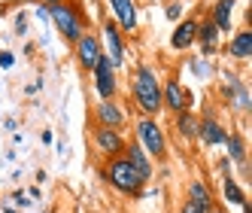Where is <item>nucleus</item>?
Listing matches in <instances>:
<instances>
[{"label": "nucleus", "mask_w": 252, "mask_h": 213, "mask_svg": "<svg viewBox=\"0 0 252 213\" xmlns=\"http://www.w3.org/2000/svg\"><path fill=\"white\" fill-rule=\"evenodd\" d=\"M100 55H103V43H100L97 34H92V31H85L82 37L73 43V58H76V64L82 70H88V73L94 70V64H97Z\"/></svg>", "instance_id": "nucleus-5"}, {"label": "nucleus", "mask_w": 252, "mask_h": 213, "mask_svg": "<svg viewBox=\"0 0 252 213\" xmlns=\"http://www.w3.org/2000/svg\"><path fill=\"white\" fill-rule=\"evenodd\" d=\"M222 95L231 101V106H234L237 113H246V110H249V85H246V82L234 79L231 85H225V88H222Z\"/></svg>", "instance_id": "nucleus-19"}, {"label": "nucleus", "mask_w": 252, "mask_h": 213, "mask_svg": "<svg viewBox=\"0 0 252 213\" xmlns=\"http://www.w3.org/2000/svg\"><path fill=\"white\" fill-rule=\"evenodd\" d=\"M12 198H15V201H19V207H28V195H25V192H15V195H12Z\"/></svg>", "instance_id": "nucleus-28"}, {"label": "nucleus", "mask_w": 252, "mask_h": 213, "mask_svg": "<svg viewBox=\"0 0 252 213\" xmlns=\"http://www.w3.org/2000/svg\"><path fill=\"white\" fill-rule=\"evenodd\" d=\"M219 37H222V34L216 31V25H213L210 19L197 22V34H194V43L201 46L204 58H210V55H216V52H219Z\"/></svg>", "instance_id": "nucleus-14"}, {"label": "nucleus", "mask_w": 252, "mask_h": 213, "mask_svg": "<svg viewBox=\"0 0 252 213\" xmlns=\"http://www.w3.org/2000/svg\"><path fill=\"white\" fill-rule=\"evenodd\" d=\"M9 67H15V55L9 49H3L0 52V70H9Z\"/></svg>", "instance_id": "nucleus-26"}, {"label": "nucleus", "mask_w": 252, "mask_h": 213, "mask_svg": "<svg viewBox=\"0 0 252 213\" xmlns=\"http://www.w3.org/2000/svg\"><path fill=\"white\" fill-rule=\"evenodd\" d=\"M92 73H94V92H97V98L100 101H113L116 92H119V79H116V67L110 64V58L100 55Z\"/></svg>", "instance_id": "nucleus-7"}, {"label": "nucleus", "mask_w": 252, "mask_h": 213, "mask_svg": "<svg viewBox=\"0 0 252 213\" xmlns=\"http://www.w3.org/2000/svg\"><path fill=\"white\" fill-rule=\"evenodd\" d=\"M189 70L197 76V79H210L213 76V67H210V61L201 55V58H189Z\"/></svg>", "instance_id": "nucleus-23"}, {"label": "nucleus", "mask_w": 252, "mask_h": 213, "mask_svg": "<svg viewBox=\"0 0 252 213\" xmlns=\"http://www.w3.org/2000/svg\"><path fill=\"white\" fill-rule=\"evenodd\" d=\"M100 180L110 183L119 195H128V198H140L143 189H146V183L140 180V174L131 168V162H128L125 155L110 158V165L100 171Z\"/></svg>", "instance_id": "nucleus-2"}, {"label": "nucleus", "mask_w": 252, "mask_h": 213, "mask_svg": "<svg viewBox=\"0 0 252 213\" xmlns=\"http://www.w3.org/2000/svg\"><path fill=\"white\" fill-rule=\"evenodd\" d=\"M134 128H137V140H140V146L146 149V155L158 158V162H164L167 158V137H164V128H161V122L152 119V116H140L134 122Z\"/></svg>", "instance_id": "nucleus-4"}, {"label": "nucleus", "mask_w": 252, "mask_h": 213, "mask_svg": "<svg viewBox=\"0 0 252 213\" xmlns=\"http://www.w3.org/2000/svg\"><path fill=\"white\" fill-rule=\"evenodd\" d=\"M210 213H228V210H225V207H219V204H213V210H210Z\"/></svg>", "instance_id": "nucleus-31"}, {"label": "nucleus", "mask_w": 252, "mask_h": 213, "mask_svg": "<svg viewBox=\"0 0 252 213\" xmlns=\"http://www.w3.org/2000/svg\"><path fill=\"white\" fill-rule=\"evenodd\" d=\"M100 43H106V52H103V55L110 58V64L119 70V67L125 64V40H122V31H119V25H116L113 19L103 22V40H100Z\"/></svg>", "instance_id": "nucleus-10"}, {"label": "nucleus", "mask_w": 252, "mask_h": 213, "mask_svg": "<svg viewBox=\"0 0 252 213\" xmlns=\"http://www.w3.org/2000/svg\"><path fill=\"white\" fill-rule=\"evenodd\" d=\"M25 34H28V12L22 9L15 15V37H25Z\"/></svg>", "instance_id": "nucleus-25"}, {"label": "nucleus", "mask_w": 252, "mask_h": 213, "mask_svg": "<svg viewBox=\"0 0 252 213\" xmlns=\"http://www.w3.org/2000/svg\"><path fill=\"white\" fill-rule=\"evenodd\" d=\"M122 155L128 158V162H131V168L140 174V180L149 186V183H152V177H155V162H152V158L146 155V149H143L140 143H128Z\"/></svg>", "instance_id": "nucleus-12"}, {"label": "nucleus", "mask_w": 252, "mask_h": 213, "mask_svg": "<svg viewBox=\"0 0 252 213\" xmlns=\"http://www.w3.org/2000/svg\"><path fill=\"white\" fill-rule=\"evenodd\" d=\"M131 95L140 106V116H161V79H158V70L146 61H140L131 70Z\"/></svg>", "instance_id": "nucleus-1"}, {"label": "nucleus", "mask_w": 252, "mask_h": 213, "mask_svg": "<svg viewBox=\"0 0 252 213\" xmlns=\"http://www.w3.org/2000/svg\"><path fill=\"white\" fill-rule=\"evenodd\" d=\"M194 34H197V19H179L173 34H170V46L176 52H186L194 46Z\"/></svg>", "instance_id": "nucleus-16"}, {"label": "nucleus", "mask_w": 252, "mask_h": 213, "mask_svg": "<svg viewBox=\"0 0 252 213\" xmlns=\"http://www.w3.org/2000/svg\"><path fill=\"white\" fill-rule=\"evenodd\" d=\"M194 137L201 140L207 149H213V146H225V140H228V128H225L216 116H210V113H207L204 119H197Z\"/></svg>", "instance_id": "nucleus-8"}, {"label": "nucleus", "mask_w": 252, "mask_h": 213, "mask_svg": "<svg viewBox=\"0 0 252 213\" xmlns=\"http://www.w3.org/2000/svg\"><path fill=\"white\" fill-rule=\"evenodd\" d=\"M186 201L197 210V213H210L213 210V192L207 186V180H191L189 192H186Z\"/></svg>", "instance_id": "nucleus-15"}, {"label": "nucleus", "mask_w": 252, "mask_h": 213, "mask_svg": "<svg viewBox=\"0 0 252 213\" xmlns=\"http://www.w3.org/2000/svg\"><path fill=\"white\" fill-rule=\"evenodd\" d=\"M228 55L237 58V61H249V58H252V31H249V28H240V31L231 34Z\"/></svg>", "instance_id": "nucleus-18"}, {"label": "nucleus", "mask_w": 252, "mask_h": 213, "mask_svg": "<svg viewBox=\"0 0 252 213\" xmlns=\"http://www.w3.org/2000/svg\"><path fill=\"white\" fill-rule=\"evenodd\" d=\"M219 171H222V177L231 171V162H228V158H222V162H219Z\"/></svg>", "instance_id": "nucleus-29"}, {"label": "nucleus", "mask_w": 252, "mask_h": 213, "mask_svg": "<svg viewBox=\"0 0 252 213\" xmlns=\"http://www.w3.org/2000/svg\"><path fill=\"white\" fill-rule=\"evenodd\" d=\"M183 12H186V6L179 3V0H170V3H167V9H164V15H167L170 22H179V19H183Z\"/></svg>", "instance_id": "nucleus-24"}, {"label": "nucleus", "mask_w": 252, "mask_h": 213, "mask_svg": "<svg viewBox=\"0 0 252 213\" xmlns=\"http://www.w3.org/2000/svg\"><path fill=\"white\" fill-rule=\"evenodd\" d=\"M110 3V12H113V22L119 25L122 34H134L137 31V6L134 0H106Z\"/></svg>", "instance_id": "nucleus-11"}, {"label": "nucleus", "mask_w": 252, "mask_h": 213, "mask_svg": "<svg viewBox=\"0 0 252 213\" xmlns=\"http://www.w3.org/2000/svg\"><path fill=\"white\" fill-rule=\"evenodd\" d=\"M94 122L97 125H106V128H122L125 125V110L116 101H100L94 106Z\"/></svg>", "instance_id": "nucleus-17"}, {"label": "nucleus", "mask_w": 252, "mask_h": 213, "mask_svg": "<svg viewBox=\"0 0 252 213\" xmlns=\"http://www.w3.org/2000/svg\"><path fill=\"white\" fill-rule=\"evenodd\" d=\"M225 149H228V162H231V165L246 162V140H243V134H240V131H228Z\"/></svg>", "instance_id": "nucleus-20"}, {"label": "nucleus", "mask_w": 252, "mask_h": 213, "mask_svg": "<svg viewBox=\"0 0 252 213\" xmlns=\"http://www.w3.org/2000/svg\"><path fill=\"white\" fill-rule=\"evenodd\" d=\"M46 3H64V0H46Z\"/></svg>", "instance_id": "nucleus-32"}, {"label": "nucleus", "mask_w": 252, "mask_h": 213, "mask_svg": "<svg viewBox=\"0 0 252 213\" xmlns=\"http://www.w3.org/2000/svg\"><path fill=\"white\" fill-rule=\"evenodd\" d=\"M222 195H225V201H228V204H237V207H243V204L249 201V198H246V192H243V186L234 180L231 174L222 177Z\"/></svg>", "instance_id": "nucleus-21"}, {"label": "nucleus", "mask_w": 252, "mask_h": 213, "mask_svg": "<svg viewBox=\"0 0 252 213\" xmlns=\"http://www.w3.org/2000/svg\"><path fill=\"white\" fill-rule=\"evenodd\" d=\"M237 168H240V177H243V180H249V158H246V162H240Z\"/></svg>", "instance_id": "nucleus-27"}, {"label": "nucleus", "mask_w": 252, "mask_h": 213, "mask_svg": "<svg viewBox=\"0 0 252 213\" xmlns=\"http://www.w3.org/2000/svg\"><path fill=\"white\" fill-rule=\"evenodd\" d=\"M92 137H94V146H97V152L100 155H106V158H116V155H122L125 152V137L119 134V128H106V125H94V131H92Z\"/></svg>", "instance_id": "nucleus-9"}, {"label": "nucleus", "mask_w": 252, "mask_h": 213, "mask_svg": "<svg viewBox=\"0 0 252 213\" xmlns=\"http://www.w3.org/2000/svg\"><path fill=\"white\" fill-rule=\"evenodd\" d=\"M234 9H237V0H216L210 9V22L216 25L219 34H231L234 28Z\"/></svg>", "instance_id": "nucleus-13"}, {"label": "nucleus", "mask_w": 252, "mask_h": 213, "mask_svg": "<svg viewBox=\"0 0 252 213\" xmlns=\"http://www.w3.org/2000/svg\"><path fill=\"white\" fill-rule=\"evenodd\" d=\"M46 12H49V22L58 28V34L73 46L82 34L88 31V19L82 15V9L76 3H46Z\"/></svg>", "instance_id": "nucleus-3"}, {"label": "nucleus", "mask_w": 252, "mask_h": 213, "mask_svg": "<svg viewBox=\"0 0 252 213\" xmlns=\"http://www.w3.org/2000/svg\"><path fill=\"white\" fill-rule=\"evenodd\" d=\"M179 213H197V210H194V207H191V204L186 201V204H183V210H179Z\"/></svg>", "instance_id": "nucleus-30"}, {"label": "nucleus", "mask_w": 252, "mask_h": 213, "mask_svg": "<svg viewBox=\"0 0 252 213\" xmlns=\"http://www.w3.org/2000/svg\"><path fill=\"white\" fill-rule=\"evenodd\" d=\"M176 134L179 140H194V128H197V119L191 116V110H183V113H176Z\"/></svg>", "instance_id": "nucleus-22"}, {"label": "nucleus", "mask_w": 252, "mask_h": 213, "mask_svg": "<svg viewBox=\"0 0 252 213\" xmlns=\"http://www.w3.org/2000/svg\"><path fill=\"white\" fill-rule=\"evenodd\" d=\"M189 88L179 82L176 76H167L164 82H161V110H167V113H183L189 110Z\"/></svg>", "instance_id": "nucleus-6"}]
</instances>
